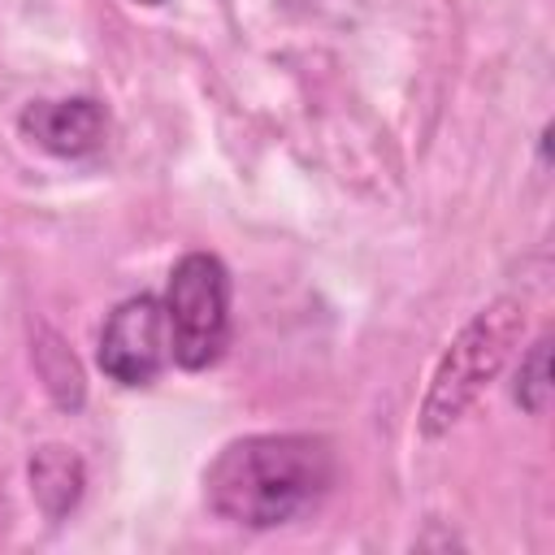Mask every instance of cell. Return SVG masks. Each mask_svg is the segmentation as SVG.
Returning <instances> with one entry per match:
<instances>
[{"instance_id":"cell-5","label":"cell","mask_w":555,"mask_h":555,"mask_svg":"<svg viewBox=\"0 0 555 555\" xmlns=\"http://www.w3.org/2000/svg\"><path fill=\"white\" fill-rule=\"evenodd\" d=\"M17 130H22L35 147L74 160V156H91V152L104 143V134H108V113H104L95 100H87V95H69V100H30V104L22 108V117H17Z\"/></svg>"},{"instance_id":"cell-1","label":"cell","mask_w":555,"mask_h":555,"mask_svg":"<svg viewBox=\"0 0 555 555\" xmlns=\"http://www.w3.org/2000/svg\"><path fill=\"white\" fill-rule=\"evenodd\" d=\"M334 486V451L312 434H251L217 451L204 499L221 520L273 529L304 516Z\"/></svg>"},{"instance_id":"cell-6","label":"cell","mask_w":555,"mask_h":555,"mask_svg":"<svg viewBox=\"0 0 555 555\" xmlns=\"http://www.w3.org/2000/svg\"><path fill=\"white\" fill-rule=\"evenodd\" d=\"M26 473H30V494L48 520H61L82 499V460L61 442L39 447L26 464Z\"/></svg>"},{"instance_id":"cell-2","label":"cell","mask_w":555,"mask_h":555,"mask_svg":"<svg viewBox=\"0 0 555 555\" xmlns=\"http://www.w3.org/2000/svg\"><path fill=\"white\" fill-rule=\"evenodd\" d=\"M525 334V304L516 299H494L490 308H481L447 347V356L434 369L429 395L421 403V434H442L451 429L464 408L481 395V386H490V377L503 369L507 351L520 343Z\"/></svg>"},{"instance_id":"cell-4","label":"cell","mask_w":555,"mask_h":555,"mask_svg":"<svg viewBox=\"0 0 555 555\" xmlns=\"http://www.w3.org/2000/svg\"><path fill=\"white\" fill-rule=\"evenodd\" d=\"M95 360L117 386H152L169 364L165 304L156 295L121 299L100 330Z\"/></svg>"},{"instance_id":"cell-7","label":"cell","mask_w":555,"mask_h":555,"mask_svg":"<svg viewBox=\"0 0 555 555\" xmlns=\"http://www.w3.org/2000/svg\"><path fill=\"white\" fill-rule=\"evenodd\" d=\"M512 395H516V403H520L529 416H542V412L551 408V338H546V334H542V338L529 347V356L520 360Z\"/></svg>"},{"instance_id":"cell-3","label":"cell","mask_w":555,"mask_h":555,"mask_svg":"<svg viewBox=\"0 0 555 555\" xmlns=\"http://www.w3.org/2000/svg\"><path fill=\"white\" fill-rule=\"evenodd\" d=\"M169 360L182 369H208L230 343V273L217 256L191 251L169 269L165 286Z\"/></svg>"},{"instance_id":"cell-8","label":"cell","mask_w":555,"mask_h":555,"mask_svg":"<svg viewBox=\"0 0 555 555\" xmlns=\"http://www.w3.org/2000/svg\"><path fill=\"white\" fill-rule=\"evenodd\" d=\"M139 4H165V0H139Z\"/></svg>"}]
</instances>
